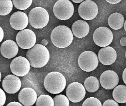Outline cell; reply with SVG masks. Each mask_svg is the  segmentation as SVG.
<instances>
[{"mask_svg": "<svg viewBox=\"0 0 126 106\" xmlns=\"http://www.w3.org/2000/svg\"><path fill=\"white\" fill-rule=\"evenodd\" d=\"M42 45H44V46H46V45H47V44H48L47 40H46V39L43 40H42Z\"/></svg>", "mask_w": 126, "mask_h": 106, "instance_id": "e575fe53", "label": "cell"}, {"mask_svg": "<svg viewBox=\"0 0 126 106\" xmlns=\"http://www.w3.org/2000/svg\"><path fill=\"white\" fill-rule=\"evenodd\" d=\"M98 63V57L92 51L83 52L78 58L79 67L83 71H93L97 68Z\"/></svg>", "mask_w": 126, "mask_h": 106, "instance_id": "8992f818", "label": "cell"}, {"mask_svg": "<svg viewBox=\"0 0 126 106\" xmlns=\"http://www.w3.org/2000/svg\"><path fill=\"white\" fill-rule=\"evenodd\" d=\"M102 104L98 98L95 97H89L83 101L82 106H101Z\"/></svg>", "mask_w": 126, "mask_h": 106, "instance_id": "484cf974", "label": "cell"}, {"mask_svg": "<svg viewBox=\"0 0 126 106\" xmlns=\"http://www.w3.org/2000/svg\"><path fill=\"white\" fill-rule=\"evenodd\" d=\"M120 44L123 46H126V37H124L121 38L120 40Z\"/></svg>", "mask_w": 126, "mask_h": 106, "instance_id": "4dcf8cb0", "label": "cell"}, {"mask_svg": "<svg viewBox=\"0 0 126 106\" xmlns=\"http://www.w3.org/2000/svg\"><path fill=\"white\" fill-rule=\"evenodd\" d=\"M66 85L65 76L57 71L48 73L44 80V86L49 93L58 94L64 90Z\"/></svg>", "mask_w": 126, "mask_h": 106, "instance_id": "3957f363", "label": "cell"}, {"mask_svg": "<svg viewBox=\"0 0 126 106\" xmlns=\"http://www.w3.org/2000/svg\"><path fill=\"white\" fill-rule=\"evenodd\" d=\"M18 101L24 106H32L36 103L37 99V93L32 88H24L18 94Z\"/></svg>", "mask_w": 126, "mask_h": 106, "instance_id": "2e32d148", "label": "cell"}, {"mask_svg": "<svg viewBox=\"0 0 126 106\" xmlns=\"http://www.w3.org/2000/svg\"><path fill=\"white\" fill-rule=\"evenodd\" d=\"M99 81L95 76H89L85 79L84 87L86 90L89 92H96L99 88Z\"/></svg>", "mask_w": 126, "mask_h": 106, "instance_id": "44dd1931", "label": "cell"}, {"mask_svg": "<svg viewBox=\"0 0 126 106\" xmlns=\"http://www.w3.org/2000/svg\"><path fill=\"white\" fill-rule=\"evenodd\" d=\"M29 24L34 29H43L49 21V14L43 7H35L29 14Z\"/></svg>", "mask_w": 126, "mask_h": 106, "instance_id": "277c9868", "label": "cell"}, {"mask_svg": "<svg viewBox=\"0 0 126 106\" xmlns=\"http://www.w3.org/2000/svg\"><path fill=\"white\" fill-rule=\"evenodd\" d=\"M7 106H23V104H21V103H18V102H11V103H8V104L7 105Z\"/></svg>", "mask_w": 126, "mask_h": 106, "instance_id": "f1b7e54d", "label": "cell"}, {"mask_svg": "<svg viewBox=\"0 0 126 106\" xmlns=\"http://www.w3.org/2000/svg\"><path fill=\"white\" fill-rule=\"evenodd\" d=\"M117 56L115 50L109 46L101 49L98 55L99 61L104 65H110L114 64L116 61Z\"/></svg>", "mask_w": 126, "mask_h": 106, "instance_id": "9a60e30c", "label": "cell"}, {"mask_svg": "<svg viewBox=\"0 0 126 106\" xmlns=\"http://www.w3.org/2000/svg\"><path fill=\"white\" fill-rule=\"evenodd\" d=\"M2 86L4 90L7 93L15 94L21 88V80L18 76L14 74L8 75L4 78Z\"/></svg>", "mask_w": 126, "mask_h": 106, "instance_id": "4fadbf2b", "label": "cell"}, {"mask_svg": "<svg viewBox=\"0 0 126 106\" xmlns=\"http://www.w3.org/2000/svg\"><path fill=\"white\" fill-rule=\"evenodd\" d=\"M72 31L77 38H83L88 35L89 26L85 20H77L73 24Z\"/></svg>", "mask_w": 126, "mask_h": 106, "instance_id": "ac0fdd59", "label": "cell"}, {"mask_svg": "<svg viewBox=\"0 0 126 106\" xmlns=\"http://www.w3.org/2000/svg\"><path fill=\"white\" fill-rule=\"evenodd\" d=\"M55 106H69V100L67 96L62 94L57 95L53 98Z\"/></svg>", "mask_w": 126, "mask_h": 106, "instance_id": "d4e9b609", "label": "cell"}, {"mask_svg": "<svg viewBox=\"0 0 126 106\" xmlns=\"http://www.w3.org/2000/svg\"><path fill=\"white\" fill-rule=\"evenodd\" d=\"M124 30H125L126 32V20L124 22Z\"/></svg>", "mask_w": 126, "mask_h": 106, "instance_id": "d590c367", "label": "cell"}, {"mask_svg": "<svg viewBox=\"0 0 126 106\" xmlns=\"http://www.w3.org/2000/svg\"><path fill=\"white\" fill-rule=\"evenodd\" d=\"M74 13V7L69 0H58L53 6L55 17L61 20L71 18Z\"/></svg>", "mask_w": 126, "mask_h": 106, "instance_id": "5b68a950", "label": "cell"}, {"mask_svg": "<svg viewBox=\"0 0 126 106\" xmlns=\"http://www.w3.org/2000/svg\"><path fill=\"white\" fill-rule=\"evenodd\" d=\"M114 100L118 103H126V85H117L112 92Z\"/></svg>", "mask_w": 126, "mask_h": 106, "instance_id": "ffe728a7", "label": "cell"}, {"mask_svg": "<svg viewBox=\"0 0 126 106\" xmlns=\"http://www.w3.org/2000/svg\"><path fill=\"white\" fill-rule=\"evenodd\" d=\"M79 15L85 20L94 19L98 13V7L91 0H85L81 2L78 8Z\"/></svg>", "mask_w": 126, "mask_h": 106, "instance_id": "9c48e42d", "label": "cell"}, {"mask_svg": "<svg viewBox=\"0 0 126 106\" xmlns=\"http://www.w3.org/2000/svg\"><path fill=\"white\" fill-rule=\"evenodd\" d=\"M72 1L75 3H81L83 1H84V0H72Z\"/></svg>", "mask_w": 126, "mask_h": 106, "instance_id": "836d02e7", "label": "cell"}, {"mask_svg": "<svg viewBox=\"0 0 126 106\" xmlns=\"http://www.w3.org/2000/svg\"><path fill=\"white\" fill-rule=\"evenodd\" d=\"M36 106H53L54 100L49 95H41L37 98Z\"/></svg>", "mask_w": 126, "mask_h": 106, "instance_id": "603a6c76", "label": "cell"}, {"mask_svg": "<svg viewBox=\"0 0 126 106\" xmlns=\"http://www.w3.org/2000/svg\"><path fill=\"white\" fill-rule=\"evenodd\" d=\"M0 106H2L5 104V101H6V95H5V92L2 90V89H0Z\"/></svg>", "mask_w": 126, "mask_h": 106, "instance_id": "83f0119b", "label": "cell"}, {"mask_svg": "<svg viewBox=\"0 0 126 106\" xmlns=\"http://www.w3.org/2000/svg\"><path fill=\"white\" fill-rule=\"evenodd\" d=\"M66 95L71 102L79 103L85 97L86 89L79 82H72L67 87Z\"/></svg>", "mask_w": 126, "mask_h": 106, "instance_id": "8fae6325", "label": "cell"}, {"mask_svg": "<svg viewBox=\"0 0 126 106\" xmlns=\"http://www.w3.org/2000/svg\"><path fill=\"white\" fill-rule=\"evenodd\" d=\"M52 43L58 48H66L71 45L74 34L71 29L66 26H58L52 30L50 35Z\"/></svg>", "mask_w": 126, "mask_h": 106, "instance_id": "7a4b0ae2", "label": "cell"}, {"mask_svg": "<svg viewBox=\"0 0 126 106\" xmlns=\"http://www.w3.org/2000/svg\"><path fill=\"white\" fill-rule=\"evenodd\" d=\"M26 58L30 62L31 67L42 68L47 64L50 59V53L45 46L36 44L33 48L28 49Z\"/></svg>", "mask_w": 126, "mask_h": 106, "instance_id": "6da1fadb", "label": "cell"}, {"mask_svg": "<svg viewBox=\"0 0 126 106\" xmlns=\"http://www.w3.org/2000/svg\"><path fill=\"white\" fill-rule=\"evenodd\" d=\"M0 30H1V39H0V42H1L4 38V32L2 27H0Z\"/></svg>", "mask_w": 126, "mask_h": 106, "instance_id": "d6a6232c", "label": "cell"}, {"mask_svg": "<svg viewBox=\"0 0 126 106\" xmlns=\"http://www.w3.org/2000/svg\"><path fill=\"white\" fill-rule=\"evenodd\" d=\"M29 17L22 11H17L13 13L10 19V24L16 30H24L28 26Z\"/></svg>", "mask_w": 126, "mask_h": 106, "instance_id": "5bb4252c", "label": "cell"}, {"mask_svg": "<svg viewBox=\"0 0 126 106\" xmlns=\"http://www.w3.org/2000/svg\"><path fill=\"white\" fill-rule=\"evenodd\" d=\"M31 65L27 58L16 57L11 61L10 70L13 74L18 76H24L29 72Z\"/></svg>", "mask_w": 126, "mask_h": 106, "instance_id": "30bf717a", "label": "cell"}, {"mask_svg": "<svg viewBox=\"0 0 126 106\" xmlns=\"http://www.w3.org/2000/svg\"><path fill=\"white\" fill-rule=\"evenodd\" d=\"M99 82L101 85L105 89H112L118 85L119 77L115 72L107 70L101 75Z\"/></svg>", "mask_w": 126, "mask_h": 106, "instance_id": "7c38bea8", "label": "cell"}, {"mask_svg": "<svg viewBox=\"0 0 126 106\" xmlns=\"http://www.w3.org/2000/svg\"><path fill=\"white\" fill-rule=\"evenodd\" d=\"M108 3L111 4H116L119 3L121 1V0H105Z\"/></svg>", "mask_w": 126, "mask_h": 106, "instance_id": "f546056e", "label": "cell"}, {"mask_svg": "<svg viewBox=\"0 0 126 106\" xmlns=\"http://www.w3.org/2000/svg\"><path fill=\"white\" fill-rule=\"evenodd\" d=\"M1 55L4 58L11 59L14 58L18 54V45L17 42L12 40H7L4 42L0 48Z\"/></svg>", "mask_w": 126, "mask_h": 106, "instance_id": "e0dca14e", "label": "cell"}, {"mask_svg": "<svg viewBox=\"0 0 126 106\" xmlns=\"http://www.w3.org/2000/svg\"><path fill=\"white\" fill-rule=\"evenodd\" d=\"M16 42L20 48L30 49L36 45V35L30 29L20 30L16 36Z\"/></svg>", "mask_w": 126, "mask_h": 106, "instance_id": "52a82bcc", "label": "cell"}, {"mask_svg": "<svg viewBox=\"0 0 126 106\" xmlns=\"http://www.w3.org/2000/svg\"><path fill=\"white\" fill-rule=\"evenodd\" d=\"M93 40L95 43L99 47L108 46L113 40V34L108 28L100 27L94 33Z\"/></svg>", "mask_w": 126, "mask_h": 106, "instance_id": "ba28073f", "label": "cell"}, {"mask_svg": "<svg viewBox=\"0 0 126 106\" xmlns=\"http://www.w3.org/2000/svg\"></svg>", "mask_w": 126, "mask_h": 106, "instance_id": "8d00e7d4", "label": "cell"}, {"mask_svg": "<svg viewBox=\"0 0 126 106\" xmlns=\"http://www.w3.org/2000/svg\"><path fill=\"white\" fill-rule=\"evenodd\" d=\"M13 5L12 0H0V15L9 14L12 11Z\"/></svg>", "mask_w": 126, "mask_h": 106, "instance_id": "7402d4cb", "label": "cell"}, {"mask_svg": "<svg viewBox=\"0 0 126 106\" xmlns=\"http://www.w3.org/2000/svg\"><path fill=\"white\" fill-rule=\"evenodd\" d=\"M103 106H118V103L114 100H107L102 104Z\"/></svg>", "mask_w": 126, "mask_h": 106, "instance_id": "4316f807", "label": "cell"}, {"mask_svg": "<svg viewBox=\"0 0 126 106\" xmlns=\"http://www.w3.org/2000/svg\"><path fill=\"white\" fill-rule=\"evenodd\" d=\"M123 81L124 82V84L126 85V68H125V70H124V71H123Z\"/></svg>", "mask_w": 126, "mask_h": 106, "instance_id": "1f68e13d", "label": "cell"}, {"mask_svg": "<svg viewBox=\"0 0 126 106\" xmlns=\"http://www.w3.org/2000/svg\"><path fill=\"white\" fill-rule=\"evenodd\" d=\"M124 17L121 14L115 13L111 14L108 19V23L109 26L114 30H119L123 27L124 24Z\"/></svg>", "mask_w": 126, "mask_h": 106, "instance_id": "d6986e66", "label": "cell"}, {"mask_svg": "<svg viewBox=\"0 0 126 106\" xmlns=\"http://www.w3.org/2000/svg\"><path fill=\"white\" fill-rule=\"evenodd\" d=\"M14 7L18 10H27L32 5L33 0H12Z\"/></svg>", "mask_w": 126, "mask_h": 106, "instance_id": "cb8c5ba5", "label": "cell"}]
</instances>
